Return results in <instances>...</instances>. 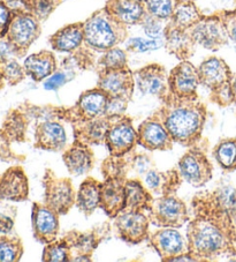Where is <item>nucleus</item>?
Returning <instances> with one entry per match:
<instances>
[{
    "mask_svg": "<svg viewBox=\"0 0 236 262\" xmlns=\"http://www.w3.org/2000/svg\"><path fill=\"white\" fill-rule=\"evenodd\" d=\"M194 219L187 227L189 253L197 262L236 261V227L205 191L192 199Z\"/></svg>",
    "mask_w": 236,
    "mask_h": 262,
    "instance_id": "obj_1",
    "label": "nucleus"
},
{
    "mask_svg": "<svg viewBox=\"0 0 236 262\" xmlns=\"http://www.w3.org/2000/svg\"><path fill=\"white\" fill-rule=\"evenodd\" d=\"M161 102L162 106L153 115L169 130L174 143L189 148L201 141L207 117L205 104L198 98L183 99L171 93Z\"/></svg>",
    "mask_w": 236,
    "mask_h": 262,
    "instance_id": "obj_2",
    "label": "nucleus"
},
{
    "mask_svg": "<svg viewBox=\"0 0 236 262\" xmlns=\"http://www.w3.org/2000/svg\"><path fill=\"white\" fill-rule=\"evenodd\" d=\"M83 24L84 45L96 52L119 47L128 38V26L115 20L105 8L93 12Z\"/></svg>",
    "mask_w": 236,
    "mask_h": 262,
    "instance_id": "obj_3",
    "label": "nucleus"
},
{
    "mask_svg": "<svg viewBox=\"0 0 236 262\" xmlns=\"http://www.w3.org/2000/svg\"><path fill=\"white\" fill-rule=\"evenodd\" d=\"M201 84L210 90V99L220 107L235 103L231 80L234 78L228 64L219 57H208L198 67Z\"/></svg>",
    "mask_w": 236,
    "mask_h": 262,
    "instance_id": "obj_4",
    "label": "nucleus"
},
{
    "mask_svg": "<svg viewBox=\"0 0 236 262\" xmlns=\"http://www.w3.org/2000/svg\"><path fill=\"white\" fill-rule=\"evenodd\" d=\"M108 98L110 97L104 90L95 87L81 94L70 107L54 106L53 115L59 120H65L69 124L91 120L106 115Z\"/></svg>",
    "mask_w": 236,
    "mask_h": 262,
    "instance_id": "obj_5",
    "label": "nucleus"
},
{
    "mask_svg": "<svg viewBox=\"0 0 236 262\" xmlns=\"http://www.w3.org/2000/svg\"><path fill=\"white\" fill-rule=\"evenodd\" d=\"M204 141L205 139L189 147L176 166L184 182L196 188L205 186L213 177V166L206 152L207 140L205 144Z\"/></svg>",
    "mask_w": 236,
    "mask_h": 262,
    "instance_id": "obj_6",
    "label": "nucleus"
},
{
    "mask_svg": "<svg viewBox=\"0 0 236 262\" xmlns=\"http://www.w3.org/2000/svg\"><path fill=\"white\" fill-rule=\"evenodd\" d=\"M148 216L157 228L180 229L190 220L187 205L176 194L154 198Z\"/></svg>",
    "mask_w": 236,
    "mask_h": 262,
    "instance_id": "obj_7",
    "label": "nucleus"
},
{
    "mask_svg": "<svg viewBox=\"0 0 236 262\" xmlns=\"http://www.w3.org/2000/svg\"><path fill=\"white\" fill-rule=\"evenodd\" d=\"M44 203L63 216L75 206L76 192L69 178L58 177L52 169H45L43 177Z\"/></svg>",
    "mask_w": 236,
    "mask_h": 262,
    "instance_id": "obj_8",
    "label": "nucleus"
},
{
    "mask_svg": "<svg viewBox=\"0 0 236 262\" xmlns=\"http://www.w3.org/2000/svg\"><path fill=\"white\" fill-rule=\"evenodd\" d=\"M13 16L6 38L15 48L19 58L25 57L29 48L42 34L40 21L30 13L12 10Z\"/></svg>",
    "mask_w": 236,
    "mask_h": 262,
    "instance_id": "obj_9",
    "label": "nucleus"
},
{
    "mask_svg": "<svg viewBox=\"0 0 236 262\" xmlns=\"http://www.w3.org/2000/svg\"><path fill=\"white\" fill-rule=\"evenodd\" d=\"M190 33L197 45L213 52L219 51L229 40L224 20L218 12L204 15L198 24L190 28Z\"/></svg>",
    "mask_w": 236,
    "mask_h": 262,
    "instance_id": "obj_10",
    "label": "nucleus"
},
{
    "mask_svg": "<svg viewBox=\"0 0 236 262\" xmlns=\"http://www.w3.org/2000/svg\"><path fill=\"white\" fill-rule=\"evenodd\" d=\"M150 219L145 211L124 210L113 220V228L117 237L130 245L148 241L150 234Z\"/></svg>",
    "mask_w": 236,
    "mask_h": 262,
    "instance_id": "obj_11",
    "label": "nucleus"
},
{
    "mask_svg": "<svg viewBox=\"0 0 236 262\" xmlns=\"http://www.w3.org/2000/svg\"><path fill=\"white\" fill-rule=\"evenodd\" d=\"M112 233V224L106 221L102 224H98L87 231H79V230H70L63 234V238L69 244L73 256L84 255L92 257L93 252L98 246L103 244Z\"/></svg>",
    "mask_w": 236,
    "mask_h": 262,
    "instance_id": "obj_12",
    "label": "nucleus"
},
{
    "mask_svg": "<svg viewBox=\"0 0 236 262\" xmlns=\"http://www.w3.org/2000/svg\"><path fill=\"white\" fill-rule=\"evenodd\" d=\"M53 107L35 126L34 147L46 151H61L66 149L67 134L63 125L53 115Z\"/></svg>",
    "mask_w": 236,
    "mask_h": 262,
    "instance_id": "obj_13",
    "label": "nucleus"
},
{
    "mask_svg": "<svg viewBox=\"0 0 236 262\" xmlns=\"http://www.w3.org/2000/svg\"><path fill=\"white\" fill-rule=\"evenodd\" d=\"M105 146L112 156H125L137 146V129L127 116L116 117L108 128Z\"/></svg>",
    "mask_w": 236,
    "mask_h": 262,
    "instance_id": "obj_14",
    "label": "nucleus"
},
{
    "mask_svg": "<svg viewBox=\"0 0 236 262\" xmlns=\"http://www.w3.org/2000/svg\"><path fill=\"white\" fill-rule=\"evenodd\" d=\"M148 242L161 261H173L175 257L189 252L187 237H183L176 228L157 229L150 232Z\"/></svg>",
    "mask_w": 236,
    "mask_h": 262,
    "instance_id": "obj_15",
    "label": "nucleus"
},
{
    "mask_svg": "<svg viewBox=\"0 0 236 262\" xmlns=\"http://www.w3.org/2000/svg\"><path fill=\"white\" fill-rule=\"evenodd\" d=\"M201 84L198 69L189 60H182L169 73V89L175 97L183 99L198 98L197 89Z\"/></svg>",
    "mask_w": 236,
    "mask_h": 262,
    "instance_id": "obj_16",
    "label": "nucleus"
},
{
    "mask_svg": "<svg viewBox=\"0 0 236 262\" xmlns=\"http://www.w3.org/2000/svg\"><path fill=\"white\" fill-rule=\"evenodd\" d=\"M59 217L60 215L44 202H34L31 208V227L36 241L45 245L57 239L60 230Z\"/></svg>",
    "mask_w": 236,
    "mask_h": 262,
    "instance_id": "obj_17",
    "label": "nucleus"
},
{
    "mask_svg": "<svg viewBox=\"0 0 236 262\" xmlns=\"http://www.w3.org/2000/svg\"><path fill=\"white\" fill-rule=\"evenodd\" d=\"M135 83L137 89L144 95H152L162 101L169 89V73L160 64H149L134 72Z\"/></svg>",
    "mask_w": 236,
    "mask_h": 262,
    "instance_id": "obj_18",
    "label": "nucleus"
},
{
    "mask_svg": "<svg viewBox=\"0 0 236 262\" xmlns=\"http://www.w3.org/2000/svg\"><path fill=\"white\" fill-rule=\"evenodd\" d=\"M134 72L130 69L98 71L96 87L104 90L108 97H124L131 99L135 90Z\"/></svg>",
    "mask_w": 236,
    "mask_h": 262,
    "instance_id": "obj_19",
    "label": "nucleus"
},
{
    "mask_svg": "<svg viewBox=\"0 0 236 262\" xmlns=\"http://www.w3.org/2000/svg\"><path fill=\"white\" fill-rule=\"evenodd\" d=\"M137 144L150 151H167L173 148L174 141L161 121L153 115L137 127Z\"/></svg>",
    "mask_w": 236,
    "mask_h": 262,
    "instance_id": "obj_20",
    "label": "nucleus"
},
{
    "mask_svg": "<svg viewBox=\"0 0 236 262\" xmlns=\"http://www.w3.org/2000/svg\"><path fill=\"white\" fill-rule=\"evenodd\" d=\"M164 45L170 55L182 61L189 60L194 56L197 44L190 29L180 28L169 20L164 28Z\"/></svg>",
    "mask_w": 236,
    "mask_h": 262,
    "instance_id": "obj_21",
    "label": "nucleus"
},
{
    "mask_svg": "<svg viewBox=\"0 0 236 262\" xmlns=\"http://www.w3.org/2000/svg\"><path fill=\"white\" fill-rule=\"evenodd\" d=\"M29 196V180L21 165L8 168L0 177V200L22 202Z\"/></svg>",
    "mask_w": 236,
    "mask_h": 262,
    "instance_id": "obj_22",
    "label": "nucleus"
},
{
    "mask_svg": "<svg viewBox=\"0 0 236 262\" xmlns=\"http://www.w3.org/2000/svg\"><path fill=\"white\" fill-rule=\"evenodd\" d=\"M127 179L117 177L104 178L101 186V202L99 208L107 215L108 219L114 220L126 207L125 184Z\"/></svg>",
    "mask_w": 236,
    "mask_h": 262,
    "instance_id": "obj_23",
    "label": "nucleus"
},
{
    "mask_svg": "<svg viewBox=\"0 0 236 262\" xmlns=\"http://www.w3.org/2000/svg\"><path fill=\"white\" fill-rule=\"evenodd\" d=\"M115 118L105 115L91 120L72 124L74 141L82 142L90 147L105 144L108 128L111 127L113 120Z\"/></svg>",
    "mask_w": 236,
    "mask_h": 262,
    "instance_id": "obj_24",
    "label": "nucleus"
},
{
    "mask_svg": "<svg viewBox=\"0 0 236 262\" xmlns=\"http://www.w3.org/2000/svg\"><path fill=\"white\" fill-rule=\"evenodd\" d=\"M62 161L68 172L74 177H80L91 172L96 159L91 147L82 142L74 141L72 146L63 150Z\"/></svg>",
    "mask_w": 236,
    "mask_h": 262,
    "instance_id": "obj_25",
    "label": "nucleus"
},
{
    "mask_svg": "<svg viewBox=\"0 0 236 262\" xmlns=\"http://www.w3.org/2000/svg\"><path fill=\"white\" fill-rule=\"evenodd\" d=\"M183 179L181 177L178 168L167 171L153 169L144 176L143 183L154 198L176 194L181 187Z\"/></svg>",
    "mask_w": 236,
    "mask_h": 262,
    "instance_id": "obj_26",
    "label": "nucleus"
},
{
    "mask_svg": "<svg viewBox=\"0 0 236 262\" xmlns=\"http://www.w3.org/2000/svg\"><path fill=\"white\" fill-rule=\"evenodd\" d=\"M105 10L126 26L140 25L148 14L145 3L139 0H106Z\"/></svg>",
    "mask_w": 236,
    "mask_h": 262,
    "instance_id": "obj_27",
    "label": "nucleus"
},
{
    "mask_svg": "<svg viewBox=\"0 0 236 262\" xmlns=\"http://www.w3.org/2000/svg\"><path fill=\"white\" fill-rule=\"evenodd\" d=\"M83 22L67 25L57 30L49 42L53 51L61 53H72L84 44Z\"/></svg>",
    "mask_w": 236,
    "mask_h": 262,
    "instance_id": "obj_28",
    "label": "nucleus"
},
{
    "mask_svg": "<svg viewBox=\"0 0 236 262\" xmlns=\"http://www.w3.org/2000/svg\"><path fill=\"white\" fill-rule=\"evenodd\" d=\"M23 67L27 75H29L35 82L46 80L57 71V59L52 51L42 50L26 58Z\"/></svg>",
    "mask_w": 236,
    "mask_h": 262,
    "instance_id": "obj_29",
    "label": "nucleus"
},
{
    "mask_svg": "<svg viewBox=\"0 0 236 262\" xmlns=\"http://www.w3.org/2000/svg\"><path fill=\"white\" fill-rule=\"evenodd\" d=\"M126 207L125 210L149 211L154 196L149 191L142 180L138 178L127 179L125 184Z\"/></svg>",
    "mask_w": 236,
    "mask_h": 262,
    "instance_id": "obj_30",
    "label": "nucleus"
},
{
    "mask_svg": "<svg viewBox=\"0 0 236 262\" xmlns=\"http://www.w3.org/2000/svg\"><path fill=\"white\" fill-rule=\"evenodd\" d=\"M101 186L102 183L93 177H87L80 185L79 191L76 192L75 206L85 216L92 215L99 208Z\"/></svg>",
    "mask_w": 236,
    "mask_h": 262,
    "instance_id": "obj_31",
    "label": "nucleus"
},
{
    "mask_svg": "<svg viewBox=\"0 0 236 262\" xmlns=\"http://www.w3.org/2000/svg\"><path fill=\"white\" fill-rule=\"evenodd\" d=\"M62 0H7L11 10L30 13L43 22L46 21L52 13L61 5Z\"/></svg>",
    "mask_w": 236,
    "mask_h": 262,
    "instance_id": "obj_32",
    "label": "nucleus"
},
{
    "mask_svg": "<svg viewBox=\"0 0 236 262\" xmlns=\"http://www.w3.org/2000/svg\"><path fill=\"white\" fill-rule=\"evenodd\" d=\"M208 199L229 216L236 227V187L230 185H222L215 191H205Z\"/></svg>",
    "mask_w": 236,
    "mask_h": 262,
    "instance_id": "obj_33",
    "label": "nucleus"
},
{
    "mask_svg": "<svg viewBox=\"0 0 236 262\" xmlns=\"http://www.w3.org/2000/svg\"><path fill=\"white\" fill-rule=\"evenodd\" d=\"M203 14L198 10L194 0H182L175 8L173 15L170 19L175 26L183 29H190L203 19Z\"/></svg>",
    "mask_w": 236,
    "mask_h": 262,
    "instance_id": "obj_34",
    "label": "nucleus"
},
{
    "mask_svg": "<svg viewBox=\"0 0 236 262\" xmlns=\"http://www.w3.org/2000/svg\"><path fill=\"white\" fill-rule=\"evenodd\" d=\"M213 159L225 171L236 170V138L220 140L212 149Z\"/></svg>",
    "mask_w": 236,
    "mask_h": 262,
    "instance_id": "obj_35",
    "label": "nucleus"
},
{
    "mask_svg": "<svg viewBox=\"0 0 236 262\" xmlns=\"http://www.w3.org/2000/svg\"><path fill=\"white\" fill-rule=\"evenodd\" d=\"M72 248L65 238H57L45 244L42 260L45 262H72Z\"/></svg>",
    "mask_w": 236,
    "mask_h": 262,
    "instance_id": "obj_36",
    "label": "nucleus"
},
{
    "mask_svg": "<svg viewBox=\"0 0 236 262\" xmlns=\"http://www.w3.org/2000/svg\"><path fill=\"white\" fill-rule=\"evenodd\" d=\"M23 252V244L17 236L4 234L0 237V262L20 261Z\"/></svg>",
    "mask_w": 236,
    "mask_h": 262,
    "instance_id": "obj_37",
    "label": "nucleus"
},
{
    "mask_svg": "<svg viewBox=\"0 0 236 262\" xmlns=\"http://www.w3.org/2000/svg\"><path fill=\"white\" fill-rule=\"evenodd\" d=\"M27 73L23 65L15 59H10L0 64V89L5 85H16L26 79Z\"/></svg>",
    "mask_w": 236,
    "mask_h": 262,
    "instance_id": "obj_38",
    "label": "nucleus"
},
{
    "mask_svg": "<svg viewBox=\"0 0 236 262\" xmlns=\"http://www.w3.org/2000/svg\"><path fill=\"white\" fill-rule=\"evenodd\" d=\"M97 66L99 67V71L128 69V56L125 50L119 47L112 48L102 53L97 60Z\"/></svg>",
    "mask_w": 236,
    "mask_h": 262,
    "instance_id": "obj_39",
    "label": "nucleus"
},
{
    "mask_svg": "<svg viewBox=\"0 0 236 262\" xmlns=\"http://www.w3.org/2000/svg\"><path fill=\"white\" fill-rule=\"evenodd\" d=\"M182 0H145V8L150 15L157 19L169 21L175 8Z\"/></svg>",
    "mask_w": 236,
    "mask_h": 262,
    "instance_id": "obj_40",
    "label": "nucleus"
},
{
    "mask_svg": "<svg viewBox=\"0 0 236 262\" xmlns=\"http://www.w3.org/2000/svg\"><path fill=\"white\" fill-rule=\"evenodd\" d=\"M17 216V208L8 201L0 200V233H12Z\"/></svg>",
    "mask_w": 236,
    "mask_h": 262,
    "instance_id": "obj_41",
    "label": "nucleus"
},
{
    "mask_svg": "<svg viewBox=\"0 0 236 262\" xmlns=\"http://www.w3.org/2000/svg\"><path fill=\"white\" fill-rule=\"evenodd\" d=\"M164 42H161L160 39H147L143 37H133L129 38L126 45V50L128 52L134 53H142L152 51V50L159 49Z\"/></svg>",
    "mask_w": 236,
    "mask_h": 262,
    "instance_id": "obj_42",
    "label": "nucleus"
},
{
    "mask_svg": "<svg viewBox=\"0 0 236 262\" xmlns=\"http://www.w3.org/2000/svg\"><path fill=\"white\" fill-rule=\"evenodd\" d=\"M164 22H167V21L157 19V17L150 15L148 13L143 19V21L140 22L139 26L143 27L144 33L147 34L150 38L160 39L161 37H164V28H165Z\"/></svg>",
    "mask_w": 236,
    "mask_h": 262,
    "instance_id": "obj_43",
    "label": "nucleus"
},
{
    "mask_svg": "<svg viewBox=\"0 0 236 262\" xmlns=\"http://www.w3.org/2000/svg\"><path fill=\"white\" fill-rule=\"evenodd\" d=\"M156 163L152 159V156L148 154H134L133 161H131V169L138 177H144L149 171L156 169Z\"/></svg>",
    "mask_w": 236,
    "mask_h": 262,
    "instance_id": "obj_44",
    "label": "nucleus"
},
{
    "mask_svg": "<svg viewBox=\"0 0 236 262\" xmlns=\"http://www.w3.org/2000/svg\"><path fill=\"white\" fill-rule=\"evenodd\" d=\"M129 102V99H126L124 97H110L107 103L106 116L113 117V118L124 116Z\"/></svg>",
    "mask_w": 236,
    "mask_h": 262,
    "instance_id": "obj_45",
    "label": "nucleus"
},
{
    "mask_svg": "<svg viewBox=\"0 0 236 262\" xmlns=\"http://www.w3.org/2000/svg\"><path fill=\"white\" fill-rule=\"evenodd\" d=\"M220 16L224 20L225 27L227 29V34H228V37L236 44V11H227V10H222V11H218Z\"/></svg>",
    "mask_w": 236,
    "mask_h": 262,
    "instance_id": "obj_46",
    "label": "nucleus"
},
{
    "mask_svg": "<svg viewBox=\"0 0 236 262\" xmlns=\"http://www.w3.org/2000/svg\"><path fill=\"white\" fill-rule=\"evenodd\" d=\"M13 12L6 2L0 0V38L6 37L12 21Z\"/></svg>",
    "mask_w": 236,
    "mask_h": 262,
    "instance_id": "obj_47",
    "label": "nucleus"
},
{
    "mask_svg": "<svg viewBox=\"0 0 236 262\" xmlns=\"http://www.w3.org/2000/svg\"><path fill=\"white\" fill-rule=\"evenodd\" d=\"M25 156H19L11 149V144L0 138V161L3 162H22L25 161Z\"/></svg>",
    "mask_w": 236,
    "mask_h": 262,
    "instance_id": "obj_48",
    "label": "nucleus"
},
{
    "mask_svg": "<svg viewBox=\"0 0 236 262\" xmlns=\"http://www.w3.org/2000/svg\"><path fill=\"white\" fill-rule=\"evenodd\" d=\"M15 58H19V56L12 43L6 37L0 38V64Z\"/></svg>",
    "mask_w": 236,
    "mask_h": 262,
    "instance_id": "obj_49",
    "label": "nucleus"
},
{
    "mask_svg": "<svg viewBox=\"0 0 236 262\" xmlns=\"http://www.w3.org/2000/svg\"><path fill=\"white\" fill-rule=\"evenodd\" d=\"M67 82V74L60 71H56L54 73L49 76L44 82V88L46 90H57Z\"/></svg>",
    "mask_w": 236,
    "mask_h": 262,
    "instance_id": "obj_50",
    "label": "nucleus"
},
{
    "mask_svg": "<svg viewBox=\"0 0 236 262\" xmlns=\"http://www.w3.org/2000/svg\"><path fill=\"white\" fill-rule=\"evenodd\" d=\"M231 90H233V95H234V101L236 103V74L234 75L233 80H231Z\"/></svg>",
    "mask_w": 236,
    "mask_h": 262,
    "instance_id": "obj_51",
    "label": "nucleus"
},
{
    "mask_svg": "<svg viewBox=\"0 0 236 262\" xmlns=\"http://www.w3.org/2000/svg\"><path fill=\"white\" fill-rule=\"evenodd\" d=\"M235 11H236V0H235Z\"/></svg>",
    "mask_w": 236,
    "mask_h": 262,
    "instance_id": "obj_52",
    "label": "nucleus"
},
{
    "mask_svg": "<svg viewBox=\"0 0 236 262\" xmlns=\"http://www.w3.org/2000/svg\"><path fill=\"white\" fill-rule=\"evenodd\" d=\"M139 2H143V3H144V2H145V0H139Z\"/></svg>",
    "mask_w": 236,
    "mask_h": 262,
    "instance_id": "obj_53",
    "label": "nucleus"
}]
</instances>
